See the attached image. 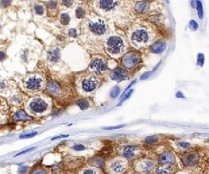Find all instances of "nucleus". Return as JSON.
<instances>
[{"label":"nucleus","instance_id":"f257e3e1","mask_svg":"<svg viewBox=\"0 0 209 174\" xmlns=\"http://www.w3.org/2000/svg\"><path fill=\"white\" fill-rule=\"evenodd\" d=\"M129 40L137 48L150 46L153 43V33L149 27L142 25L134 26L129 33Z\"/></svg>","mask_w":209,"mask_h":174},{"label":"nucleus","instance_id":"f03ea898","mask_svg":"<svg viewBox=\"0 0 209 174\" xmlns=\"http://www.w3.org/2000/svg\"><path fill=\"white\" fill-rule=\"evenodd\" d=\"M104 47L108 55L113 58H119L123 55L126 50V42L121 36L113 35L106 38Z\"/></svg>","mask_w":209,"mask_h":174},{"label":"nucleus","instance_id":"7ed1b4c3","mask_svg":"<svg viewBox=\"0 0 209 174\" xmlns=\"http://www.w3.org/2000/svg\"><path fill=\"white\" fill-rule=\"evenodd\" d=\"M101 85L100 79L94 75H85L78 80V90L83 95H88L95 91Z\"/></svg>","mask_w":209,"mask_h":174},{"label":"nucleus","instance_id":"20e7f679","mask_svg":"<svg viewBox=\"0 0 209 174\" xmlns=\"http://www.w3.org/2000/svg\"><path fill=\"white\" fill-rule=\"evenodd\" d=\"M87 27L89 30L95 35H104L108 31L107 23L100 16H91L88 19Z\"/></svg>","mask_w":209,"mask_h":174},{"label":"nucleus","instance_id":"39448f33","mask_svg":"<svg viewBox=\"0 0 209 174\" xmlns=\"http://www.w3.org/2000/svg\"><path fill=\"white\" fill-rule=\"evenodd\" d=\"M126 158H114L105 163V171L108 174H124L127 169Z\"/></svg>","mask_w":209,"mask_h":174},{"label":"nucleus","instance_id":"423d86ee","mask_svg":"<svg viewBox=\"0 0 209 174\" xmlns=\"http://www.w3.org/2000/svg\"><path fill=\"white\" fill-rule=\"evenodd\" d=\"M142 57L137 51H130L124 54L122 57L123 67L127 70H132L141 63Z\"/></svg>","mask_w":209,"mask_h":174},{"label":"nucleus","instance_id":"0eeeda50","mask_svg":"<svg viewBox=\"0 0 209 174\" xmlns=\"http://www.w3.org/2000/svg\"><path fill=\"white\" fill-rule=\"evenodd\" d=\"M89 70L95 75L102 74L108 69L107 61L102 56H94L89 65Z\"/></svg>","mask_w":209,"mask_h":174},{"label":"nucleus","instance_id":"6e6552de","mask_svg":"<svg viewBox=\"0 0 209 174\" xmlns=\"http://www.w3.org/2000/svg\"><path fill=\"white\" fill-rule=\"evenodd\" d=\"M156 164L154 161L150 158H141L134 163L135 170L138 173H149L154 172Z\"/></svg>","mask_w":209,"mask_h":174},{"label":"nucleus","instance_id":"1a4fd4ad","mask_svg":"<svg viewBox=\"0 0 209 174\" xmlns=\"http://www.w3.org/2000/svg\"><path fill=\"white\" fill-rule=\"evenodd\" d=\"M181 160L183 165L186 167H193L199 163L200 156L196 151L185 152L181 155Z\"/></svg>","mask_w":209,"mask_h":174},{"label":"nucleus","instance_id":"9d476101","mask_svg":"<svg viewBox=\"0 0 209 174\" xmlns=\"http://www.w3.org/2000/svg\"><path fill=\"white\" fill-rule=\"evenodd\" d=\"M119 0H96L95 6L104 12H111L119 6Z\"/></svg>","mask_w":209,"mask_h":174},{"label":"nucleus","instance_id":"9b49d317","mask_svg":"<svg viewBox=\"0 0 209 174\" xmlns=\"http://www.w3.org/2000/svg\"><path fill=\"white\" fill-rule=\"evenodd\" d=\"M43 86V79L38 75L30 76L25 82V88L29 90H38Z\"/></svg>","mask_w":209,"mask_h":174},{"label":"nucleus","instance_id":"f8f14e48","mask_svg":"<svg viewBox=\"0 0 209 174\" xmlns=\"http://www.w3.org/2000/svg\"><path fill=\"white\" fill-rule=\"evenodd\" d=\"M29 108L33 113L41 114L47 110L48 103L41 98H35L29 103Z\"/></svg>","mask_w":209,"mask_h":174},{"label":"nucleus","instance_id":"ddd939ff","mask_svg":"<svg viewBox=\"0 0 209 174\" xmlns=\"http://www.w3.org/2000/svg\"><path fill=\"white\" fill-rule=\"evenodd\" d=\"M109 78L111 80L121 82L130 79V74L127 70L122 67H116L111 71Z\"/></svg>","mask_w":209,"mask_h":174},{"label":"nucleus","instance_id":"4468645a","mask_svg":"<svg viewBox=\"0 0 209 174\" xmlns=\"http://www.w3.org/2000/svg\"><path fill=\"white\" fill-rule=\"evenodd\" d=\"M140 148L135 145H127L123 148L121 150L122 157L126 159H133L140 154Z\"/></svg>","mask_w":209,"mask_h":174},{"label":"nucleus","instance_id":"2eb2a0df","mask_svg":"<svg viewBox=\"0 0 209 174\" xmlns=\"http://www.w3.org/2000/svg\"><path fill=\"white\" fill-rule=\"evenodd\" d=\"M157 163L162 165H174L176 163L175 155L171 151H164L158 156Z\"/></svg>","mask_w":209,"mask_h":174},{"label":"nucleus","instance_id":"dca6fc26","mask_svg":"<svg viewBox=\"0 0 209 174\" xmlns=\"http://www.w3.org/2000/svg\"><path fill=\"white\" fill-rule=\"evenodd\" d=\"M46 88L49 93L53 97H61L64 93V89L61 85L55 80H50L47 83Z\"/></svg>","mask_w":209,"mask_h":174},{"label":"nucleus","instance_id":"f3484780","mask_svg":"<svg viewBox=\"0 0 209 174\" xmlns=\"http://www.w3.org/2000/svg\"><path fill=\"white\" fill-rule=\"evenodd\" d=\"M167 43L163 39H157L152 44L149 46L150 52L153 54H162L166 49Z\"/></svg>","mask_w":209,"mask_h":174},{"label":"nucleus","instance_id":"a211bd4d","mask_svg":"<svg viewBox=\"0 0 209 174\" xmlns=\"http://www.w3.org/2000/svg\"><path fill=\"white\" fill-rule=\"evenodd\" d=\"M151 8V2L147 0L138 2L134 6L135 12L138 14H145L147 13Z\"/></svg>","mask_w":209,"mask_h":174},{"label":"nucleus","instance_id":"6ab92c4d","mask_svg":"<svg viewBox=\"0 0 209 174\" xmlns=\"http://www.w3.org/2000/svg\"><path fill=\"white\" fill-rule=\"evenodd\" d=\"M61 59V50L58 47H54L47 53V59L52 63H57Z\"/></svg>","mask_w":209,"mask_h":174},{"label":"nucleus","instance_id":"aec40b11","mask_svg":"<svg viewBox=\"0 0 209 174\" xmlns=\"http://www.w3.org/2000/svg\"><path fill=\"white\" fill-rule=\"evenodd\" d=\"M175 169L174 165H159L156 166L154 170L155 174H174Z\"/></svg>","mask_w":209,"mask_h":174},{"label":"nucleus","instance_id":"412c9836","mask_svg":"<svg viewBox=\"0 0 209 174\" xmlns=\"http://www.w3.org/2000/svg\"><path fill=\"white\" fill-rule=\"evenodd\" d=\"M76 104L81 110H87L91 107L90 101L87 98H82L76 101Z\"/></svg>","mask_w":209,"mask_h":174},{"label":"nucleus","instance_id":"4be33fe9","mask_svg":"<svg viewBox=\"0 0 209 174\" xmlns=\"http://www.w3.org/2000/svg\"><path fill=\"white\" fill-rule=\"evenodd\" d=\"M13 118L15 121H30L31 120V117L28 116L25 112L23 111H19L16 112L13 116Z\"/></svg>","mask_w":209,"mask_h":174},{"label":"nucleus","instance_id":"5701e85b","mask_svg":"<svg viewBox=\"0 0 209 174\" xmlns=\"http://www.w3.org/2000/svg\"><path fill=\"white\" fill-rule=\"evenodd\" d=\"M196 9L197 10V16L200 20H202L204 17V12L202 2H201V0H196Z\"/></svg>","mask_w":209,"mask_h":174},{"label":"nucleus","instance_id":"b1692460","mask_svg":"<svg viewBox=\"0 0 209 174\" xmlns=\"http://www.w3.org/2000/svg\"><path fill=\"white\" fill-rule=\"evenodd\" d=\"M159 141V137L158 135H153L145 137V143L147 145H154L156 144Z\"/></svg>","mask_w":209,"mask_h":174},{"label":"nucleus","instance_id":"393cba45","mask_svg":"<svg viewBox=\"0 0 209 174\" xmlns=\"http://www.w3.org/2000/svg\"><path fill=\"white\" fill-rule=\"evenodd\" d=\"M70 16H69V14L67 12H63L61 14L60 17H59V21L61 25H65V26H66L68 25L69 22H70Z\"/></svg>","mask_w":209,"mask_h":174},{"label":"nucleus","instance_id":"a878e982","mask_svg":"<svg viewBox=\"0 0 209 174\" xmlns=\"http://www.w3.org/2000/svg\"><path fill=\"white\" fill-rule=\"evenodd\" d=\"M87 14L86 10L83 8L81 6H79L78 8H76L75 10V16L78 19H82L83 18H85Z\"/></svg>","mask_w":209,"mask_h":174},{"label":"nucleus","instance_id":"bb28decb","mask_svg":"<svg viewBox=\"0 0 209 174\" xmlns=\"http://www.w3.org/2000/svg\"><path fill=\"white\" fill-rule=\"evenodd\" d=\"M105 165L104 159L101 157H94L92 160H91V165H94L95 167H101L104 166Z\"/></svg>","mask_w":209,"mask_h":174},{"label":"nucleus","instance_id":"cd10ccee","mask_svg":"<svg viewBox=\"0 0 209 174\" xmlns=\"http://www.w3.org/2000/svg\"><path fill=\"white\" fill-rule=\"evenodd\" d=\"M205 63V56L204 53H199L197 54L196 65L200 67H202Z\"/></svg>","mask_w":209,"mask_h":174},{"label":"nucleus","instance_id":"c85d7f7f","mask_svg":"<svg viewBox=\"0 0 209 174\" xmlns=\"http://www.w3.org/2000/svg\"><path fill=\"white\" fill-rule=\"evenodd\" d=\"M188 27L193 32L197 31L199 29V23H197V21L195 19H191L189 21Z\"/></svg>","mask_w":209,"mask_h":174},{"label":"nucleus","instance_id":"c756f323","mask_svg":"<svg viewBox=\"0 0 209 174\" xmlns=\"http://www.w3.org/2000/svg\"><path fill=\"white\" fill-rule=\"evenodd\" d=\"M120 92H121L120 87L118 85H116L113 87L111 89V92H110V97H111L112 99H115V98H116L119 95Z\"/></svg>","mask_w":209,"mask_h":174},{"label":"nucleus","instance_id":"7c9ffc66","mask_svg":"<svg viewBox=\"0 0 209 174\" xmlns=\"http://www.w3.org/2000/svg\"><path fill=\"white\" fill-rule=\"evenodd\" d=\"M46 6L49 11L54 12L55 10H57V2L55 0H50V1L46 3Z\"/></svg>","mask_w":209,"mask_h":174},{"label":"nucleus","instance_id":"2f4dec72","mask_svg":"<svg viewBox=\"0 0 209 174\" xmlns=\"http://www.w3.org/2000/svg\"><path fill=\"white\" fill-rule=\"evenodd\" d=\"M177 146L180 149L186 150L189 149L190 147L192 146V144L189 142H187V141H178V142L177 143Z\"/></svg>","mask_w":209,"mask_h":174},{"label":"nucleus","instance_id":"473e14b6","mask_svg":"<svg viewBox=\"0 0 209 174\" xmlns=\"http://www.w3.org/2000/svg\"><path fill=\"white\" fill-rule=\"evenodd\" d=\"M34 10L35 13L37 15H43L44 13H45V8H44L43 6L40 4H35Z\"/></svg>","mask_w":209,"mask_h":174},{"label":"nucleus","instance_id":"72a5a7b5","mask_svg":"<svg viewBox=\"0 0 209 174\" xmlns=\"http://www.w3.org/2000/svg\"><path fill=\"white\" fill-rule=\"evenodd\" d=\"M133 92H134V89H130V91L128 92L127 93L125 94V95L121 98V101H120L119 102V103L117 104V106H121V105H122L123 102H125V101H126L127 99H129V98L131 97V94L133 93Z\"/></svg>","mask_w":209,"mask_h":174},{"label":"nucleus","instance_id":"f704fd0d","mask_svg":"<svg viewBox=\"0 0 209 174\" xmlns=\"http://www.w3.org/2000/svg\"><path fill=\"white\" fill-rule=\"evenodd\" d=\"M80 174H100L97 169L93 168H87L83 169Z\"/></svg>","mask_w":209,"mask_h":174},{"label":"nucleus","instance_id":"c9c22d12","mask_svg":"<svg viewBox=\"0 0 209 174\" xmlns=\"http://www.w3.org/2000/svg\"><path fill=\"white\" fill-rule=\"evenodd\" d=\"M72 150L76 151V152H80L86 150V146L84 144H75L72 147Z\"/></svg>","mask_w":209,"mask_h":174},{"label":"nucleus","instance_id":"e433bc0d","mask_svg":"<svg viewBox=\"0 0 209 174\" xmlns=\"http://www.w3.org/2000/svg\"><path fill=\"white\" fill-rule=\"evenodd\" d=\"M61 4L66 8H70L74 3V0H61Z\"/></svg>","mask_w":209,"mask_h":174},{"label":"nucleus","instance_id":"4c0bfd02","mask_svg":"<svg viewBox=\"0 0 209 174\" xmlns=\"http://www.w3.org/2000/svg\"><path fill=\"white\" fill-rule=\"evenodd\" d=\"M38 132H32V133H26V134H23V135H21L19 136V138L21 139H27V138H30V137H33L36 136V135H38Z\"/></svg>","mask_w":209,"mask_h":174},{"label":"nucleus","instance_id":"58836bf2","mask_svg":"<svg viewBox=\"0 0 209 174\" xmlns=\"http://www.w3.org/2000/svg\"><path fill=\"white\" fill-rule=\"evenodd\" d=\"M68 35L70 38H76L77 37V35H78V32H77L76 29L75 28L69 29L68 31Z\"/></svg>","mask_w":209,"mask_h":174},{"label":"nucleus","instance_id":"ea45409f","mask_svg":"<svg viewBox=\"0 0 209 174\" xmlns=\"http://www.w3.org/2000/svg\"><path fill=\"white\" fill-rule=\"evenodd\" d=\"M21 98L17 95H14L10 98V101L13 103H19L21 102Z\"/></svg>","mask_w":209,"mask_h":174},{"label":"nucleus","instance_id":"a19ab883","mask_svg":"<svg viewBox=\"0 0 209 174\" xmlns=\"http://www.w3.org/2000/svg\"><path fill=\"white\" fill-rule=\"evenodd\" d=\"M153 73V71H146L145 72V74H143L142 76H141V77H140V80H146V79H148L150 76H151Z\"/></svg>","mask_w":209,"mask_h":174},{"label":"nucleus","instance_id":"79ce46f5","mask_svg":"<svg viewBox=\"0 0 209 174\" xmlns=\"http://www.w3.org/2000/svg\"><path fill=\"white\" fill-rule=\"evenodd\" d=\"M11 3H12V0H1L0 2V6L3 7V8H6V7L9 6Z\"/></svg>","mask_w":209,"mask_h":174},{"label":"nucleus","instance_id":"37998d69","mask_svg":"<svg viewBox=\"0 0 209 174\" xmlns=\"http://www.w3.org/2000/svg\"><path fill=\"white\" fill-rule=\"evenodd\" d=\"M35 148H36V147H32V148H28V149L25 150H23V151H22V152H20L19 153H18V154H17L16 155H14V157H18V156L21 155V154H25V153H27V152H31V151H32V150H34L35 149Z\"/></svg>","mask_w":209,"mask_h":174},{"label":"nucleus","instance_id":"c03bdc74","mask_svg":"<svg viewBox=\"0 0 209 174\" xmlns=\"http://www.w3.org/2000/svg\"><path fill=\"white\" fill-rule=\"evenodd\" d=\"M28 169H29L28 167L22 166L19 169V174H25L28 171Z\"/></svg>","mask_w":209,"mask_h":174},{"label":"nucleus","instance_id":"a18cd8bd","mask_svg":"<svg viewBox=\"0 0 209 174\" xmlns=\"http://www.w3.org/2000/svg\"><path fill=\"white\" fill-rule=\"evenodd\" d=\"M31 174H46V172L42 169H36Z\"/></svg>","mask_w":209,"mask_h":174},{"label":"nucleus","instance_id":"49530a36","mask_svg":"<svg viewBox=\"0 0 209 174\" xmlns=\"http://www.w3.org/2000/svg\"><path fill=\"white\" fill-rule=\"evenodd\" d=\"M126 125H119V126H110V127H105L104 129L105 130H115V129H119L121 128H123Z\"/></svg>","mask_w":209,"mask_h":174},{"label":"nucleus","instance_id":"de8ad7c7","mask_svg":"<svg viewBox=\"0 0 209 174\" xmlns=\"http://www.w3.org/2000/svg\"><path fill=\"white\" fill-rule=\"evenodd\" d=\"M176 97L178 98V99H185V96L184 95V93H183L181 90H178V91L176 93Z\"/></svg>","mask_w":209,"mask_h":174},{"label":"nucleus","instance_id":"09e8293b","mask_svg":"<svg viewBox=\"0 0 209 174\" xmlns=\"http://www.w3.org/2000/svg\"><path fill=\"white\" fill-rule=\"evenodd\" d=\"M6 57V53L4 52L1 51V50H0V61H2L3 60H5Z\"/></svg>","mask_w":209,"mask_h":174},{"label":"nucleus","instance_id":"8fccbe9b","mask_svg":"<svg viewBox=\"0 0 209 174\" xmlns=\"http://www.w3.org/2000/svg\"><path fill=\"white\" fill-rule=\"evenodd\" d=\"M69 135H59L57 137H53L51 140H57V139H60V138H64V137H68Z\"/></svg>","mask_w":209,"mask_h":174},{"label":"nucleus","instance_id":"3c124183","mask_svg":"<svg viewBox=\"0 0 209 174\" xmlns=\"http://www.w3.org/2000/svg\"><path fill=\"white\" fill-rule=\"evenodd\" d=\"M162 61H159V62L158 63H157L156 65H155V67H153V72H155V71H157V70H158V68L160 67V65H161V64H162Z\"/></svg>","mask_w":209,"mask_h":174},{"label":"nucleus","instance_id":"603ef678","mask_svg":"<svg viewBox=\"0 0 209 174\" xmlns=\"http://www.w3.org/2000/svg\"><path fill=\"white\" fill-rule=\"evenodd\" d=\"M6 87H7V85L4 82H0V89L1 90L6 89Z\"/></svg>","mask_w":209,"mask_h":174},{"label":"nucleus","instance_id":"864d4df0","mask_svg":"<svg viewBox=\"0 0 209 174\" xmlns=\"http://www.w3.org/2000/svg\"><path fill=\"white\" fill-rule=\"evenodd\" d=\"M190 3H191V6H192V8L193 9H195L196 7V0H192V1H191V2H190Z\"/></svg>","mask_w":209,"mask_h":174},{"label":"nucleus","instance_id":"5fc2aeb1","mask_svg":"<svg viewBox=\"0 0 209 174\" xmlns=\"http://www.w3.org/2000/svg\"><path fill=\"white\" fill-rule=\"evenodd\" d=\"M167 3H169V0H165Z\"/></svg>","mask_w":209,"mask_h":174},{"label":"nucleus","instance_id":"6e6d98bb","mask_svg":"<svg viewBox=\"0 0 209 174\" xmlns=\"http://www.w3.org/2000/svg\"><path fill=\"white\" fill-rule=\"evenodd\" d=\"M80 1H81V2H87V0H80Z\"/></svg>","mask_w":209,"mask_h":174},{"label":"nucleus","instance_id":"4d7b16f0","mask_svg":"<svg viewBox=\"0 0 209 174\" xmlns=\"http://www.w3.org/2000/svg\"><path fill=\"white\" fill-rule=\"evenodd\" d=\"M147 1H149V2H151V1H152V0H147Z\"/></svg>","mask_w":209,"mask_h":174}]
</instances>
